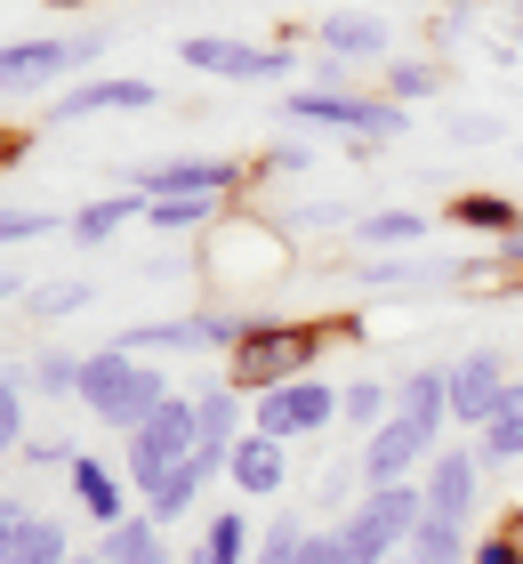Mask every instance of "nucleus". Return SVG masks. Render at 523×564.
Segmentation results:
<instances>
[{"instance_id": "24", "label": "nucleus", "mask_w": 523, "mask_h": 564, "mask_svg": "<svg viewBox=\"0 0 523 564\" xmlns=\"http://www.w3.org/2000/svg\"><path fill=\"white\" fill-rule=\"evenodd\" d=\"M242 412H250L242 388H194V427H201V444L233 452V444H242Z\"/></svg>"}, {"instance_id": "28", "label": "nucleus", "mask_w": 523, "mask_h": 564, "mask_svg": "<svg viewBox=\"0 0 523 564\" xmlns=\"http://www.w3.org/2000/svg\"><path fill=\"white\" fill-rule=\"evenodd\" d=\"M338 420L362 427V435H379L386 420H395V388H379V379H347V388H338Z\"/></svg>"}, {"instance_id": "38", "label": "nucleus", "mask_w": 523, "mask_h": 564, "mask_svg": "<svg viewBox=\"0 0 523 564\" xmlns=\"http://www.w3.org/2000/svg\"><path fill=\"white\" fill-rule=\"evenodd\" d=\"M24 524H33V508H24L17 492H0V556H17V541H24Z\"/></svg>"}, {"instance_id": "14", "label": "nucleus", "mask_w": 523, "mask_h": 564, "mask_svg": "<svg viewBox=\"0 0 523 564\" xmlns=\"http://www.w3.org/2000/svg\"><path fill=\"white\" fill-rule=\"evenodd\" d=\"M226 459H233V452H218V444H194V459H186V468H170V476L145 492V517H153V524H186V517H194V500H201L209 484L226 476Z\"/></svg>"}, {"instance_id": "18", "label": "nucleus", "mask_w": 523, "mask_h": 564, "mask_svg": "<svg viewBox=\"0 0 523 564\" xmlns=\"http://www.w3.org/2000/svg\"><path fill=\"white\" fill-rule=\"evenodd\" d=\"M395 412L443 444V427H451V364H418L403 388H395Z\"/></svg>"}, {"instance_id": "4", "label": "nucleus", "mask_w": 523, "mask_h": 564, "mask_svg": "<svg viewBox=\"0 0 523 564\" xmlns=\"http://www.w3.org/2000/svg\"><path fill=\"white\" fill-rule=\"evenodd\" d=\"M250 427L258 435H274V444H298V435H323V427H338V388L330 379H282V388H266V395H250Z\"/></svg>"}, {"instance_id": "5", "label": "nucleus", "mask_w": 523, "mask_h": 564, "mask_svg": "<svg viewBox=\"0 0 523 564\" xmlns=\"http://www.w3.org/2000/svg\"><path fill=\"white\" fill-rule=\"evenodd\" d=\"M105 57V33H65V41H0V97H33V89H48L57 73H73V65H97Z\"/></svg>"}, {"instance_id": "7", "label": "nucleus", "mask_w": 523, "mask_h": 564, "mask_svg": "<svg viewBox=\"0 0 523 564\" xmlns=\"http://www.w3.org/2000/svg\"><path fill=\"white\" fill-rule=\"evenodd\" d=\"M177 57L194 73H218V82H282V73H291V48L233 41V33H194V41H177Z\"/></svg>"}, {"instance_id": "19", "label": "nucleus", "mask_w": 523, "mask_h": 564, "mask_svg": "<svg viewBox=\"0 0 523 564\" xmlns=\"http://www.w3.org/2000/svg\"><path fill=\"white\" fill-rule=\"evenodd\" d=\"M162 403H170L162 364H138V379H129V388H121L113 403H105V412H89V420H97V427H113V435H138L153 412H162Z\"/></svg>"}, {"instance_id": "44", "label": "nucleus", "mask_w": 523, "mask_h": 564, "mask_svg": "<svg viewBox=\"0 0 523 564\" xmlns=\"http://www.w3.org/2000/svg\"><path fill=\"white\" fill-rule=\"evenodd\" d=\"M65 564H105V556H97V549H73V556H65Z\"/></svg>"}, {"instance_id": "11", "label": "nucleus", "mask_w": 523, "mask_h": 564, "mask_svg": "<svg viewBox=\"0 0 523 564\" xmlns=\"http://www.w3.org/2000/svg\"><path fill=\"white\" fill-rule=\"evenodd\" d=\"M476 267L483 259H362V267H347V282L355 291H451V282H476Z\"/></svg>"}, {"instance_id": "10", "label": "nucleus", "mask_w": 523, "mask_h": 564, "mask_svg": "<svg viewBox=\"0 0 523 564\" xmlns=\"http://www.w3.org/2000/svg\"><path fill=\"white\" fill-rule=\"evenodd\" d=\"M427 517H451V524H476V500H483V452L476 444H443L427 459Z\"/></svg>"}, {"instance_id": "43", "label": "nucleus", "mask_w": 523, "mask_h": 564, "mask_svg": "<svg viewBox=\"0 0 523 564\" xmlns=\"http://www.w3.org/2000/svg\"><path fill=\"white\" fill-rule=\"evenodd\" d=\"M138 564H177V556H170V541H162V549H145V556H138Z\"/></svg>"}, {"instance_id": "2", "label": "nucleus", "mask_w": 523, "mask_h": 564, "mask_svg": "<svg viewBox=\"0 0 523 564\" xmlns=\"http://www.w3.org/2000/svg\"><path fill=\"white\" fill-rule=\"evenodd\" d=\"M194 444H201V427H194V395H170L138 435H121L129 484H138V492H153V484H162L170 468H186V459H194Z\"/></svg>"}, {"instance_id": "36", "label": "nucleus", "mask_w": 523, "mask_h": 564, "mask_svg": "<svg viewBox=\"0 0 523 564\" xmlns=\"http://www.w3.org/2000/svg\"><path fill=\"white\" fill-rule=\"evenodd\" d=\"M467 564H523V532H515V524H491Z\"/></svg>"}, {"instance_id": "41", "label": "nucleus", "mask_w": 523, "mask_h": 564, "mask_svg": "<svg viewBox=\"0 0 523 564\" xmlns=\"http://www.w3.org/2000/svg\"><path fill=\"white\" fill-rule=\"evenodd\" d=\"M500 267H515V274H523V235H508V242H500Z\"/></svg>"}, {"instance_id": "16", "label": "nucleus", "mask_w": 523, "mask_h": 564, "mask_svg": "<svg viewBox=\"0 0 523 564\" xmlns=\"http://www.w3.org/2000/svg\"><path fill=\"white\" fill-rule=\"evenodd\" d=\"M291 444H274V435H242L233 444V459H226V476H233V492L242 500H282V484H291V459H282Z\"/></svg>"}, {"instance_id": "35", "label": "nucleus", "mask_w": 523, "mask_h": 564, "mask_svg": "<svg viewBox=\"0 0 523 564\" xmlns=\"http://www.w3.org/2000/svg\"><path fill=\"white\" fill-rule=\"evenodd\" d=\"M24 306H33L41 323H57V315H81V306H89V282H48V291H33Z\"/></svg>"}, {"instance_id": "25", "label": "nucleus", "mask_w": 523, "mask_h": 564, "mask_svg": "<svg viewBox=\"0 0 523 564\" xmlns=\"http://www.w3.org/2000/svg\"><path fill=\"white\" fill-rule=\"evenodd\" d=\"M451 226L508 242V235H523V202H508V194H459V202H451Z\"/></svg>"}, {"instance_id": "13", "label": "nucleus", "mask_w": 523, "mask_h": 564, "mask_svg": "<svg viewBox=\"0 0 523 564\" xmlns=\"http://www.w3.org/2000/svg\"><path fill=\"white\" fill-rule=\"evenodd\" d=\"M145 106H162V89L145 82V73H97V82H73L57 106V121H89V113H145Z\"/></svg>"}, {"instance_id": "15", "label": "nucleus", "mask_w": 523, "mask_h": 564, "mask_svg": "<svg viewBox=\"0 0 523 564\" xmlns=\"http://www.w3.org/2000/svg\"><path fill=\"white\" fill-rule=\"evenodd\" d=\"M355 524L379 532L386 549H411V532L427 524V484L411 476V484H379V492H362L355 500Z\"/></svg>"}, {"instance_id": "3", "label": "nucleus", "mask_w": 523, "mask_h": 564, "mask_svg": "<svg viewBox=\"0 0 523 564\" xmlns=\"http://www.w3.org/2000/svg\"><path fill=\"white\" fill-rule=\"evenodd\" d=\"M291 121H323V130H355V138H403L411 113L395 97H355V89H282Z\"/></svg>"}, {"instance_id": "33", "label": "nucleus", "mask_w": 523, "mask_h": 564, "mask_svg": "<svg viewBox=\"0 0 523 564\" xmlns=\"http://www.w3.org/2000/svg\"><path fill=\"white\" fill-rule=\"evenodd\" d=\"M73 556V532L57 517H33L24 524V541H17V564H65Z\"/></svg>"}, {"instance_id": "34", "label": "nucleus", "mask_w": 523, "mask_h": 564, "mask_svg": "<svg viewBox=\"0 0 523 564\" xmlns=\"http://www.w3.org/2000/svg\"><path fill=\"white\" fill-rule=\"evenodd\" d=\"M24 371H0V459L9 452H24Z\"/></svg>"}, {"instance_id": "29", "label": "nucleus", "mask_w": 523, "mask_h": 564, "mask_svg": "<svg viewBox=\"0 0 523 564\" xmlns=\"http://www.w3.org/2000/svg\"><path fill=\"white\" fill-rule=\"evenodd\" d=\"M24 388H33V395H57V403H81V355H65V347L33 355V371H24Z\"/></svg>"}, {"instance_id": "31", "label": "nucleus", "mask_w": 523, "mask_h": 564, "mask_svg": "<svg viewBox=\"0 0 523 564\" xmlns=\"http://www.w3.org/2000/svg\"><path fill=\"white\" fill-rule=\"evenodd\" d=\"M379 97H395V106L411 113L418 97H443V65H427V57H395V65H386V89H379Z\"/></svg>"}, {"instance_id": "23", "label": "nucleus", "mask_w": 523, "mask_h": 564, "mask_svg": "<svg viewBox=\"0 0 523 564\" xmlns=\"http://www.w3.org/2000/svg\"><path fill=\"white\" fill-rule=\"evenodd\" d=\"M138 218H145V194L129 186V194H105V202H81V210L65 218V235H73V242H113L121 226H138Z\"/></svg>"}, {"instance_id": "45", "label": "nucleus", "mask_w": 523, "mask_h": 564, "mask_svg": "<svg viewBox=\"0 0 523 564\" xmlns=\"http://www.w3.org/2000/svg\"><path fill=\"white\" fill-rule=\"evenodd\" d=\"M386 564H411V556H403V549H395V556H386Z\"/></svg>"}, {"instance_id": "6", "label": "nucleus", "mask_w": 523, "mask_h": 564, "mask_svg": "<svg viewBox=\"0 0 523 564\" xmlns=\"http://www.w3.org/2000/svg\"><path fill=\"white\" fill-rule=\"evenodd\" d=\"M242 315H177V323H129L121 330V355H145V364H162V355H233L242 339Z\"/></svg>"}, {"instance_id": "22", "label": "nucleus", "mask_w": 523, "mask_h": 564, "mask_svg": "<svg viewBox=\"0 0 523 564\" xmlns=\"http://www.w3.org/2000/svg\"><path fill=\"white\" fill-rule=\"evenodd\" d=\"M177 564H258V541H250V517L242 508H218V517L201 524V541L177 556Z\"/></svg>"}, {"instance_id": "21", "label": "nucleus", "mask_w": 523, "mask_h": 564, "mask_svg": "<svg viewBox=\"0 0 523 564\" xmlns=\"http://www.w3.org/2000/svg\"><path fill=\"white\" fill-rule=\"evenodd\" d=\"M347 242L355 250H379V259H403V250L427 242V210H371V218L347 226Z\"/></svg>"}, {"instance_id": "27", "label": "nucleus", "mask_w": 523, "mask_h": 564, "mask_svg": "<svg viewBox=\"0 0 523 564\" xmlns=\"http://www.w3.org/2000/svg\"><path fill=\"white\" fill-rule=\"evenodd\" d=\"M476 452H483V468H508V459H523V371H515L508 403L491 412V427L476 435Z\"/></svg>"}, {"instance_id": "39", "label": "nucleus", "mask_w": 523, "mask_h": 564, "mask_svg": "<svg viewBox=\"0 0 523 564\" xmlns=\"http://www.w3.org/2000/svg\"><path fill=\"white\" fill-rule=\"evenodd\" d=\"M24 468H57V476H65V468H73V452L57 444V435H24Z\"/></svg>"}, {"instance_id": "1", "label": "nucleus", "mask_w": 523, "mask_h": 564, "mask_svg": "<svg viewBox=\"0 0 523 564\" xmlns=\"http://www.w3.org/2000/svg\"><path fill=\"white\" fill-rule=\"evenodd\" d=\"M314 355H323V330H298V323H250L242 339H233L226 388L266 395V388H282V379H306Z\"/></svg>"}, {"instance_id": "47", "label": "nucleus", "mask_w": 523, "mask_h": 564, "mask_svg": "<svg viewBox=\"0 0 523 564\" xmlns=\"http://www.w3.org/2000/svg\"><path fill=\"white\" fill-rule=\"evenodd\" d=\"M0 564H17V556H0Z\"/></svg>"}, {"instance_id": "12", "label": "nucleus", "mask_w": 523, "mask_h": 564, "mask_svg": "<svg viewBox=\"0 0 523 564\" xmlns=\"http://www.w3.org/2000/svg\"><path fill=\"white\" fill-rule=\"evenodd\" d=\"M145 202H170V194H209V202H226V194H242V162H145L138 177H129Z\"/></svg>"}, {"instance_id": "20", "label": "nucleus", "mask_w": 523, "mask_h": 564, "mask_svg": "<svg viewBox=\"0 0 523 564\" xmlns=\"http://www.w3.org/2000/svg\"><path fill=\"white\" fill-rule=\"evenodd\" d=\"M65 484H73V500L89 508V524H121V517H129V492H121V476L105 468V459H89V452H73V468H65Z\"/></svg>"}, {"instance_id": "30", "label": "nucleus", "mask_w": 523, "mask_h": 564, "mask_svg": "<svg viewBox=\"0 0 523 564\" xmlns=\"http://www.w3.org/2000/svg\"><path fill=\"white\" fill-rule=\"evenodd\" d=\"M145 549H162V524H153V517H121V524L97 532V556L105 564H138Z\"/></svg>"}, {"instance_id": "17", "label": "nucleus", "mask_w": 523, "mask_h": 564, "mask_svg": "<svg viewBox=\"0 0 523 564\" xmlns=\"http://www.w3.org/2000/svg\"><path fill=\"white\" fill-rule=\"evenodd\" d=\"M314 41H323V57H338V65H362V57H386L395 48V33H386V17H371V9H330L323 24H314Z\"/></svg>"}, {"instance_id": "40", "label": "nucleus", "mask_w": 523, "mask_h": 564, "mask_svg": "<svg viewBox=\"0 0 523 564\" xmlns=\"http://www.w3.org/2000/svg\"><path fill=\"white\" fill-rule=\"evenodd\" d=\"M451 138H459V145H491V138H500V113H459Z\"/></svg>"}, {"instance_id": "37", "label": "nucleus", "mask_w": 523, "mask_h": 564, "mask_svg": "<svg viewBox=\"0 0 523 564\" xmlns=\"http://www.w3.org/2000/svg\"><path fill=\"white\" fill-rule=\"evenodd\" d=\"M41 235H57L48 210H0V242H41Z\"/></svg>"}, {"instance_id": "9", "label": "nucleus", "mask_w": 523, "mask_h": 564, "mask_svg": "<svg viewBox=\"0 0 523 564\" xmlns=\"http://www.w3.org/2000/svg\"><path fill=\"white\" fill-rule=\"evenodd\" d=\"M508 388H515V371H508V355H500V347L459 355V364H451V420L483 435V427H491V412L508 403Z\"/></svg>"}, {"instance_id": "46", "label": "nucleus", "mask_w": 523, "mask_h": 564, "mask_svg": "<svg viewBox=\"0 0 523 564\" xmlns=\"http://www.w3.org/2000/svg\"><path fill=\"white\" fill-rule=\"evenodd\" d=\"M515 371H523V339H515Z\"/></svg>"}, {"instance_id": "8", "label": "nucleus", "mask_w": 523, "mask_h": 564, "mask_svg": "<svg viewBox=\"0 0 523 564\" xmlns=\"http://www.w3.org/2000/svg\"><path fill=\"white\" fill-rule=\"evenodd\" d=\"M443 444H435V435L427 427H411L403 412L395 420H386L379 435H362V459H355V468H362V492H379V484H411V476H427V459H435Z\"/></svg>"}, {"instance_id": "42", "label": "nucleus", "mask_w": 523, "mask_h": 564, "mask_svg": "<svg viewBox=\"0 0 523 564\" xmlns=\"http://www.w3.org/2000/svg\"><path fill=\"white\" fill-rule=\"evenodd\" d=\"M17 291H24V274H17V267H0V299H17Z\"/></svg>"}, {"instance_id": "32", "label": "nucleus", "mask_w": 523, "mask_h": 564, "mask_svg": "<svg viewBox=\"0 0 523 564\" xmlns=\"http://www.w3.org/2000/svg\"><path fill=\"white\" fill-rule=\"evenodd\" d=\"M218 218V202L209 194H170V202H145V226L153 235H194V226Z\"/></svg>"}, {"instance_id": "26", "label": "nucleus", "mask_w": 523, "mask_h": 564, "mask_svg": "<svg viewBox=\"0 0 523 564\" xmlns=\"http://www.w3.org/2000/svg\"><path fill=\"white\" fill-rule=\"evenodd\" d=\"M411 564H467L476 556V524H451V517H427L411 532V549H403Z\"/></svg>"}]
</instances>
